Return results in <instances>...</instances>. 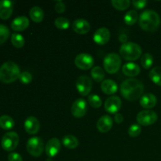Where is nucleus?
Instances as JSON below:
<instances>
[{
    "instance_id": "2",
    "label": "nucleus",
    "mask_w": 161,
    "mask_h": 161,
    "mask_svg": "<svg viewBox=\"0 0 161 161\" xmlns=\"http://www.w3.org/2000/svg\"><path fill=\"white\" fill-rule=\"evenodd\" d=\"M138 23L143 30L153 32L160 26V17L156 11L152 9H146L140 15Z\"/></svg>"
},
{
    "instance_id": "11",
    "label": "nucleus",
    "mask_w": 161,
    "mask_h": 161,
    "mask_svg": "<svg viewBox=\"0 0 161 161\" xmlns=\"http://www.w3.org/2000/svg\"><path fill=\"white\" fill-rule=\"evenodd\" d=\"M72 116L76 118H81L86 115L87 112V104L83 98H79L73 102L72 108Z\"/></svg>"
},
{
    "instance_id": "5",
    "label": "nucleus",
    "mask_w": 161,
    "mask_h": 161,
    "mask_svg": "<svg viewBox=\"0 0 161 161\" xmlns=\"http://www.w3.org/2000/svg\"><path fill=\"white\" fill-rule=\"evenodd\" d=\"M103 64L104 69L108 73H116L119 71L121 65L120 57L116 53H108L104 58Z\"/></svg>"
},
{
    "instance_id": "6",
    "label": "nucleus",
    "mask_w": 161,
    "mask_h": 161,
    "mask_svg": "<svg viewBox=\"0 0 161 161\" xmlns=\"http://www.w3.org/2000/svg\"><path fill=\"white\" fill-rule=\"evenodd\" d=\"M26 148L30 155L35 157H39L43 153L44 142L39 137H33L28 141Z\"/></svg>"
},
{
    "instance_id": "18",
    "label": "nucleus",
    "mask_w": 161,
    "mask_h": 161,
    "mask_svg": "<svg viewBox=\"0 0 161 161\" xmlns=\"http://www.w3.org/2000/svg\"><path fill=\"white\" fill-rule=\"evenodd\" d=\"M97 130L102 133H107L113 127V119L111 116L105 115L99 118L97 123Z\"/></svg>"
},
{
    "instance_id": "23",
    "label": "nucleus",
    "mask_w": 161,
    "mask_h": 161,
    "mask_svg": "<svg viewBox=\"0 0 161 161\" xmlns=\"http://www.w3.org/2000/svg\"><path fill=\"white\" fill-rule=\"evenodd\" d=\"M29 15L33 21L39 23V22H41L43 20L44 12L42 8H40L39 6H33L30 9Z\"/></svg>"
},
{
    "instance_id": "17",
    "label": "nucleus",
    "mask_w": 161,
    "mask_h": 161,
    "mask_svg": "<svg viewBox=\"0 0 161 161\" xmlns=\"http://www.w3.org/2000/svg\"><path fill=\"white\" fill-rule=\"evenodd\" d=\"M72 29L78 34H86L91 29V25L85 19L79 18L72 23Z\"/></svg>"
},
{
    "instance_id": "3",
    "label": "nucleus",
    "mask_w": 161,
    "mask_h": 161,
    "mask_svg": "<svg viewBox=\"0 0 161 161\" xmlns=\"http://www.w3.org/2000/svg\"><path fill=\"white\" fill-rule=\"evenodd\" d=\"M20 75V68L14 61H6L0 67V81L3 83H14Z\"/></svg>"
},
{
    "instance_id": "10",
    "label": "nucleus",
    "mask_w": 161,
    "mask_h": 161,
    "mask_svg": "<svg viewBox=\"0 0 161 161\" xmlns=\"http://www.w3.org/2000/svg\"><path fill=\"white\" fill-rule=\"evenodd\" d=\"M75 86L82 96H87L91 91L92 81L86 75H81L76 80Z\"/></svg>"
},
{
    "instance_id": "15",
    "label": "nucleus",
    "mask_w": 161,
    "mask_h": 161,
    "mask_svg": "<svg viewBox=\"0 0 161 161\" xmlns=\"http://www.w3.org/2000/svg\"><path fill=\"white\" fill-rule=\"evenodd\" d=\"M110 31L106 28H98L94 34V41L98 45H105L110 39Z\"/></svg>"
},
{
    "instance_id": "4",
    "label": "nucleus",
    "mask_w": 161,
    "mask_h": 161,
    "mask_svg": "<svg viewBox=\"0 0 161 161\" xmlns=\"http://www.w3.org/2000/svg\"><path fill=\"white\" fill-rule=\"evenodd\" d=\"M121 56L127 61L138 60L142 55V48L138 44L132 42H127L122 44L119 49Z\"/></svg>"
},
{
    "instance_id": "28",
    "label": "nucleus",
    "mask_w": 161,
    "mask_h": 161,
    "mask_svg": "<svg viewBox=\"0 0 161 161\" xmlns=\"http://www.w3.org/2000/svg\"><path fill=\"white\" fill-rule=\"evenodd\" d=\"M138 19V13L134 9L128 11L127 14L124 15V22L127 25H133L137 22Z\"/></svg>"
},
{
    "instance_id": "8",
    "label": "nucleus",
    "mask_w": 161,
    "mask_h": 161,
    "mask_svg": "<svg viewBox=\"0 0 161 161\" xmlns=\"http://www.w3.org/2000/svg\"><path fill=\"white\" fill-rule=\"evenodd\" d=\"M157 114L153 110H143L137 115V121L142 126H150L157 120Z\"/></svg>"
},
{
    "instance_id": "21",
    "label": "nucleus",
    "mask_w": 161,
    "mask_h": 161,
    "mask_svg": "<svg viewBox=\"0 0 161 161\" xmlns=\"http://www.w3.org/2000/svg\"><path fill=\"white\" fill-rule=\"evenodd\" d=\"M157 103V98L152 93H148L142 96L140 100V105L145 108H152L155 107Z\"/></svg>"
},
{
    "instance_id": "27",
    "label": "nucleus",
    "mask_w": 161,
    "mask_h": 161,
    "mask_svg": "<svg viewBox=\"0 0 161 161\" xmlns=\"http://www.w3.org/2000/svg\"><path fill=\"white\" fill-rule=\"evenodd\" d=\"M91 76L94 79V80L97 83L103 82L104 78H105V72L103 69L99 66H95L91 70Z\"/></svg>"
},
{
    "instance_id": "14",
    "label": "nucleus",
    "mask_w": 161,
    "mask_h": 161,
    "mask_svg": "<svg viewBox=\"0 0 161 161\" xmlns=\"http://www.w3.org/2000/svg\"><path fill=\"white\" fill-rule=\"evenodd\" d=\"M25 130L28 135H36L40 129V123L35 116H28L25 121Z\"/></svg>"
},
{
    "instance_id": "29",
    "label": "nucleus",
    "mask_w": 161,
    "mask_h": 161,
    "mask_svg": "<svg viewBox=\"0 0 161 161\" xmlns=\"http://www.w3.org/2000/svg\"><path fill=\"white\" fill-rule=\"evenodd\" d=\"M11 42L17 48H21L25 46V39L23 36L18 33H13L11 36Z\"/></svg>"
},
{
    "instance_id": "41",
    "label": "nucleus",
    "mask_w": 161,
    "mask_h": 161,
    "mask_svg": "<svg viewBox=\"0 0 161 161\" xmlns=\"http://www.w3.org/2000/svg\"><path fill=\"white\" fill-rule=\"evenodd\" d=\"M119 41H120V42H123V43H125V42H127V36H126V35L121 34L120 36H119Z\"/></svg>"
},
{
    "instance_id": "22",
    "label": "nucleus",
    "mask_w": 161,
    "mask_h": 161,
    "mask_svg": "<svg viewBox=\"0 0 161 161\" xmlns=\"http://www.w3.org/2000/svg\"><path fill=\"white\" fill-rule=\"evenodd\" d=\"M101 87H102V91L105 94H108V95L115 94L118 90L117 83L114 80H109V79L103 80L102 85H101Z\"/></svg>"
},
{
    "instance_id": "26",
    "label": "nucleus",
    "mask_w": 161,
    "mask_h": 161,
    "mask_svg": "<svg viewBox=\"0 0 161 161\" xmlns=\"http://www.w3.org/2000/svg\"><path fill=\"white\" fill-rule=\"evenodd\" d=\"M149 75V78L151 79V80L155 84L158 85V86H161V67L157 66V67H155L153 69H151Z\"/></svg>"
},
{
    "instance_id": "32",
    "label": "nucleus",
    "mask_w": 161,
    "mask_h": 161,
    "mask_svg": "<svg viewBox=\"0 0 161 161\" xmlns=\"http://www.w3.org/2000/svg\"><path fill=\"white\" fill-rule=\"evenodd\" d=\"M88 102L93 108H100L102 105V101L101 97L97 94H90L88 96Z\"/></svg>"
},
{
    "instance_id": "37",
    "label": "nucleus",
    "mask_w": 161,
    "mask_h": 161,
    "mask_svg": "<svg viewBox=\"0 0 161 161\" xmlns=\"http://www.w3.org/2000/svg\"><path fill=\"white\" fill-rule=\"evenodd\" d=\"M132 4L137 9H142L146 7L147 5V1L146 0H133Z\"/></svg>"
},
{
    "instance_id": "24",
    "label": "nucleus",
    "mask_w": 161,
    "mask_h": 161,
    "mask_svg": "<svg viewBox=\"0 0 161 161\" xmlns=\"http://www.w3.org/2000/svg\"><path fill=\"white\" fill-rule=\"evenodd\" d=\"M62 144L68 149H73L79 146V141L73 135H65L62 138Z\"/></svg>"
},
{
    "instance_id": "1",
    "label": "nucleus",
    "mask_w": 161,
    "mask_h": 161,
    "mask_svg": "<svg viewBox=\"0 0 161 161\" xmlns=\"http://www.w3.org/2000/svg\"><path fill=\"white\" fill-rule=\"evenodd\" d=\"M143 92L144 86L138 79H127L120 85V93L122 96L130 102H135L140 98Z\"/></svg>"
},
{
    "instance_id": "33",
    "label": "nucleus",
    "mask_w": 161,
    "mask_h": 161,
    "mask_svg": "<svg viewBox=\"0 0 161 161\" xmlns=\"http://www.w3.org/2000/svg\"><path fill=\"white\" fill-rule=\"evenodd\" d=\"M10 32L8 28L5 25H1L0 24V46L3 45L9 38Z\"/></svg>"
},
{
    "instance_id": "13",
    "label": "nucleus",
    "mask_w": 161,
    "mask_h": 161,
    "mask_svg": "<svg viewBox=\"0 0 161 161\" xmlns=\"http://www.w3.org/2000/svg\"><path fill=\"white\" fill-rule=\"evenodd\" d=\"M60 149H61V142L57 138H53L49 140L45 146V152L47 157L50 158L58 155Z\"/></svg>"
},
{
    "instance_id": "31",
    "label": "nucleus",
    "mask_w": 161,
    "mask_h": 161,
    "mask_svg": "<svg viewBox=\"0 0 161 161\" xmlns=\"http://www.w3.org/2000/svg\"><path fill=\"white\" fill-rule=\"evenodd\" d=\"M141 63L144 69H149L151 66L153 64V58L152 54L149 53H146L142 57L141 59Z\"/></svg>"
},
{
    "instance_id": "36",
    "label": "nucleus",
    "mask_w": 161,
    "mask_h": 161,
    "mask_svg": "<svg viewBox=\"0 0 161 161\" xmlns=\"http://www.w3.org/2000/svg\"><path fill=\"white\" fill-rule=\"evenodd\" d=\"M19 80L24 84H28L32 80V76H31V73L28 72H24L20 73V76H19Z\"/></svg>"
},
{
    "instance_id": "7",
    "label": "nucleus",
    "mask_w": 161,
    "mask_h": 161,
    "mask_svg": "<svg viewBox=\"0 0 161 161\" xmlns=\"http://www.w3.org/2000/svg\"><path fill=\"white\" fill-rule=\"evenodd\" d=\"M19 143V136L16 132L10 131L5 134L2 138L1 145L4 150L10 152L17 147Z\"/></svg>"
},
{
    "instance_id": "12",
    "label": "nucleus",
    "mask_w": 161,
    "mask_h": 161,
    "mask_svg": "<svg viewBox=\"0 0 161 161\" xmlns=\"http://www.w3.org/2000/svg\"><path fill=\"white\" fill-rule=\"evenodd\" d=\"M122 105L121 99L117 96H111L105 102V109L109 113H117Z\"/></svg>"
},
{
    "instance_id": "25",
    "label": "nucleus",
    "mask_w": 161,
    "mask_h": 161,
    "mask_svg": "<svg viewBox=\"0 0 161 161\" xmlns=\"http://www.w3.org/2000/svg\"><path fill=\"white\" fill-rule=\"evenodd\" d=\"M15 125L14 120L12 117L7 116V115H3L0 116V127L4 130H10Z\"/></svg>"
},
{
    "instance_id": "35",
    "label": "nucleus",
    "mask_w": 161,
    "mask_h": 161,
    "mask_svg": "<svg viewBox=\"0 0 161 161\" xmlns=\"http://www.w3.org/2000/svg\"><path fill=\"white\" fill-rule=\"evenodd\" d=\"M142 127L138 124H132L128 129V134L132 138H136L141 134Z\"/></svg>"
},
{
    "instance_id": "20",
    "label": "nucleus",
    "mask_w": 161,
    "mask_h": 161,
    "mask_svg": "<svg viewBox=\"0 0 161 161\" xmlns=\"http://www.w3.org/2000/svg\"><path fill=\"white\" fill-rule=\"evenodd\" d=\"M122 71L124 75H127V76L135 77L139 75V73L141 72V69H140L138 64L133 62H128L126 63L123 66Z\"/></svg>"
},
{
    "instance_id": "34",
    "label": "nucleus",
    "mask_w": 161,
    "mask_h": 161,
    "mask_svg": "<svg viewBox=\"0 0 161 161\" xmlns=\"http://www.w3.org/2000/svg\"><path fill=\"white\" fill-rule=\"evenodd\" d=\"M54 25L59 29H67L70 26V22L66 17H58L55 20Z\"/></svg>"
},
{
    "instance_id": "16",
    "label": "nucleus",
    "mask_w": 161,
    "mask_h": 161,
    "mask_svg": "<svg viewBox=\"0 0 161 161\" xmlns=\"http://www.w3.org/2000/svg\"><path fill=\"white\" fill-rule=\"evenodd\" d=\"M14 10V2L9 0L0 1V18L7 20L11 17Z\"/></svg>"
},
{
    "instance_id": "9",
    "label": "nucleus",
    "mask_w": 161,
    "mask_h": 161,
    "mask_svg": "<svg viewBox=\"0 0 161 161\" xmlns=\"http://www.w3.org/2000/svg\"><path fill=\"white\" fill-rule=\"evenodd\" d=\"M94 64V60L91 54L82 53L77 55L75 58V64L82 70H88L91 69Z\"/></svg>"
},
{
    "instance_id": "38",
    "label": "nucleus",
    "mask_w": 161,
    "mask_h": 161,
    "mask_svg": "<svg viewBox=\"0 0 161 161\" xmlns=\"http://www.w3.org/2000/svg\"><path fill=\"white\" fill-rule=\"evenodd\" d=\"M66 6L65 4L63 3L62 1H58L57 2L56 5H55V10L58 14H62L65 11Z\"/></svg>"
},
{
    "instance_id": "30",
    "label": "nucleus",
    "mask_w": 161,
    "mask_h": 161,
    "mask_svg": "<svg viewBox=\"0 0 161 161\" xmlns=\"http://www.w3.org/2000/svg\"><path fill=\"white\" fill-rule=\"evenodd\" d=\"M112 5L119 10H124L130 6V1L129 0H112Z\"/></svg>"
},
{
    "instance_id": "19",
    "label": "nucleus",
    "mask_w": 161,
    "mask_h": 161,
    "mask_svg": "<svg viewBox=\"0 0 161 161\" xmlns=\"http://www.w3.org/2000/svg\"><path fill=\"white\" fill-rule=\"evenodd\" d=\"M29 25V20L25 16L17 17L11 22V28L13 30L17 31H24Z\"/></svg>"
},
{
    "instance_id": "40",
    "label": "nucleus",
    "mask_w": 161,
    "mask_h": 161,
    "mask_svg": "<svg viewBox=\"0 0 161 161\" xmlns=\"http://www.w3.org/2000/svg\"><path fill=\"white\" fill-rule=\"evenodd\" d=\"M114 120L116 121V123L117 124H121V123L124 121V116L120 113H116L114 116Z\"/></svg>"
},
{
    "instance_id": "39",
    "label": "nucleus",
    "mask_w": 161,
    "mask_h": 161,
    "mask_svg": "<svg viewBox=\"0 0 161 161\" xmlns=\"http://www.w3.org/2000/svg\"><path fill=\"white\" fill-rule=\"evenodd\" d=\"M8 160L9 161H23L22 157L17 153H11L8 156Z\"/></svg>"
}]
</instances>
